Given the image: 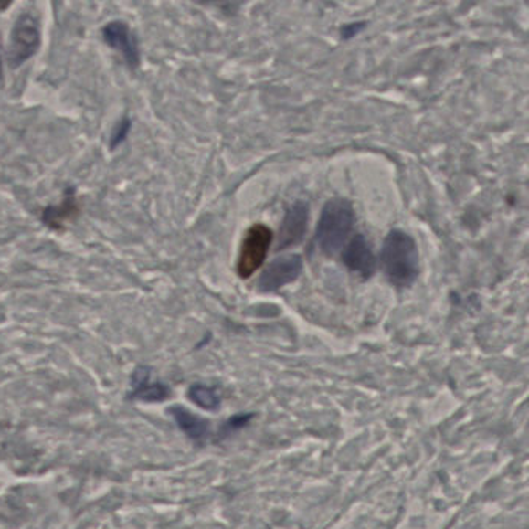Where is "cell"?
Returning a JSON list of instances; mask_svg holds the SVG:
<instances>
[{
	"label": "cell",
	"instance_id": "cell-1",
	"mask_svg": "<svg viewBox=\"0 0 529 529\" xmlns=\"http://www.w3.org/2000/svg\"><path fill=\"white\" fill-rule=\"evenodd\" d=\"M380 264L393 286L410 288L419 275L417 242L406 231L391 230L382 247Z\"/></svg>",
	"mask_w": 529,
	"mask_h": 529
},
{
	"label": "cell",
	"instance_id": "cell-2",
	"mask_svg": "<svg viewBox=\"0 0 529 529\" xmlns=\"http://www.w3.org/2000/svg\"><path fill=\"white\" fill-rule=\"evenodd\" d=\"M355 213L348 199L335 197L326 202L315 228V244L326 257L342 250L354 227Z\"/></svg>",
	"mask_w": 529,
	"mask_h": 529
},
{
	"label": "cell",
	"instance_id": "cell-3",
	"mask_svg": "<svg viewBox=\"0 0 529 529\" xmlns=\"http://www.w3.org/2000/svg\"><path fill=\"white\" fill-rule=\"evenodd\" d=\"M41 47V26L37 16L24 11L17 16L10 33L8 42V64L11 69L21 68L24 62L37 55Z\"/></svg>",
	"mask_w": 529,
	"mask_h": 529
},
{
	"label": "cell",
	"instance_id": "cell-4",
	"mask_svg": "<svg viewBox=\"0 0 529 529\" xmlns=\"http://www.w3.org/2000/svg\"><path fill=\"white\" fill-rule=\"evenodd\" d=\"M272 239V230L264 224H255L247 230L238 258L237 270L239 277L250 278L261 268L268 257Z\"/></svg>",
	"mask_w": 529,
	"mask_h": 529
},
{
	"label": "cell",
	"instance_id": "cell-5",
	"mask_svg": "<svg viewBox=\"0 0 529 529\" xmlns=\"http://www.w3.org/2000/svg\"><path fill=\"white\" fill-rule=\"evenodd\" d=\"M302 270H303V261L299 255H286V257L277 258L261 273V277L258 280V291L259 292H277L278 289L284 288L286 284L293 283L300 277Z\"/></svg>",
	"mask_w": 529,
	"mask_h": 529
},
{
	"label": "cell",
	"instance_id": "cell-6",
	"mask_svg": "<svg viewBox=\"0 0 529 529\" xmlns=\"http://www.w3.org/2000/svg\"><path fill=\"white\" fill-rule=\"evenodd\" d=\"M103 41L108 44L112 50L119 53L123 58L126 66L131 70L140 66L139 42L131 26L123 21H112L106 24L101 30Z\"/></svg>",
	"mask_w": 529,
	"mask_h": 529
},
{
	"label": "cell",
	"instance_id": "cell-7",
	"mask_svg": "<svg viewBox=\"0 0 529 529\" xmlns=\"http://www.w3.org/2000/svg\"><path fill=\"white\" fill-rule=\"evenodd\" d=\"M342 261L350 269L351 272L357 273L364 280L373 277L376 272V257L370 242L364 235H355L342 253Z\"/></svg>",
	"mask_w": 529,
	"mask_h": 529
},
{
	"label": "cell",
	"instance_id": "cell-8",
	"mask_svg": "<svg viewBox=\"0 0 529 529\" xmlns=\"http://www.w3.org/2000/svg\"><path fill=\"white\" fill-rule=\"evenodd\" d=\"M81 215V202L77 197V191L73 186H68L62 201L57 206H48L42 210L41 222L50 230L61 231L66 224L75 221Z\"/></svg>",
	"mask_w": 529,
	"mask_h": 529
},
{
	"label": "cell",
	"instance_id": "cell-9",
	"mask_svg": "<svg viewBox=\"0 0 529 529\" xmlns=\"http://www.w3.org/2000/svg\"><path fill=\"white\" fill-rule=\"evenodd\" d=\"M309 208L304 202H295L284 217L278 238V250L297 246L303 241L304 233L308 230Z\"/></svg>",
	"mask_w": 529,
	"mask_h": 529
},
{
	"label": "cell",
	"instance_id": "cell-10",
	"mask_svg": "<svg viewBox=\"0 0 529 529\" xmlns=\"http://www.w3.org/2000/svg\"><path fill=\"white\" fill-rule=\"evenodd\" d=\"M131 397L135 401L162 402L170 397V388L151 380V368L137 366L132 375V391Z\"/></svg>",
	"mask_w": 529,
	"mask_h": 529
},
{
	"label": "cell",
	"instance_id": "cell-11",
	"mask_svg": "<svg viewBox=\"0 0 529 529\" xmlns=\"http://www.w3.org/2000/svg\"><path fill=\"white\" fill-rule=\"evenodd\" d=\"M170 413L180 427V430L190 438L191 441L204 442L210 438V422L196 417L184 407H171Z\"/></svg>",
	"mask_w": 529,
	"mask_h": 529
},
{
	"label": "cell",
	"instance_id": "cell-12",
	"mask_svg": "<svg viewBox=\"0 0 529 529\" xmlns=\"http://www.w3.org/2000/svg\"><path fill=\"white\" fill-rule=\"evenodd\" d=\"M188 397L195 402L196 406L201 407L204 410L215 411L221 407V396L213 386L196 384V386H190Z\"/></svg>",
	"mask_w": 529,
	"mask_h": 529
},
{
	"label": "cell",
	"instance_id": "cell-13",
	"mask_svg": "<svg viewBox=\"0 0 529 529\" xmlns=\"http://www.w3.org/2000/svg\"><path fill=\"white\" fill-rule=\"evenodd\" d=\"M129 131H131V120H129V117H123V119L120 120L119 123H117V126L113 128L109 148L115 150L117 146L123 143L124 140L128 139Z\"/></svg>",
	"mask_w": 529,
	"mask_h": 529
},
{
	"label": "cell",
	"instance_id": "cell-14",
	"mask_svg": "<svg viewBox=\"0 0 529 529\" xmlns=\"http://www.w3.org/2000/svg\"><path fill=\"white\" fill-rule=\"evenodd\" d=\"M253 415H235L221 427V437H227L230 433L238 432L252 421Z\"/></svg>",
	"mask_w": 529,
	"mask_h": 529
},
{
	"label": "cell",
	"instance_id": "cell-15",
	"mask_svg": "<svg viewBox=\"0 0 529 529\" xmlns=\"http://www.w3.org/2000/svg\"><path fill=\"white\" fill-rule=\"evenodd\" d=\"M365 28V24L364 22H359V24H348L342 28V37L344 39H350V37H354L355 35H359L360 31Z\"/></svg>",
	"mask_w": 529,
	"mask_h": 529
},
{
	"label": "cell",
	"instance_id": "cell-16",
	"mask_svg": "<svg viewBox=\"0 0 529 529\" xmlns=\"http://www.w3.org/2000/svg\"><path fill=\"white\" fill-rule=\"evenodd\" d=\"M10 5V2H6V4H2V2H0V10H5V8H8Z\"/></svg>",
	"mask_w": 529,
	"mask_h": 529
},
{
	"label": "cell",
	"instance_id": "cell-17",
	"mask_svg": "<svg viewBox=\"0 0 529 529\" xmlns=\"http://www.w3.org/2000/svg\"><path fill=\"white\" fill-rule=\"evenodd\" d=\"M0 79H2V57H0Z\"/></svg>",
	"mask_w": 529,
	"mask_h": 529
}]
</instances>
